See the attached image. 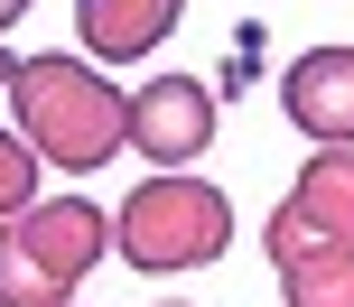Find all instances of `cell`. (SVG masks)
<instances>
[{
	"instance_id": "6da1fadb",
	"label": "cell",
	"mask_w": 354,
	"mask_h": 307,
	"mask_svg": "<svg viewBox=\"0 0 354 307\" xmlns=\"http://www.w3.org/2000/svg\"><path fill=\"white\" fill-rule=\"evenodd\" d=\"M10 112H19V140L47 168H75V177H84V168L122 159V93H112L84 56H19Z\"/></svg>"
},
{
	"instance_id": "7a4b0ae2",
	"label": "cell",
	"mask_w": 354,
	"mask_h": 307,
	"mask_svg": "<svg viewBox=\"0 0 354 307\" xmlns=\"http://www.w3.org/2000/svg\"><path fill=\"white\" fill-rule=\"evenodd\" d=\"M112 252V215L93 196H47L0 215V307H66Z\"/></svg>"
},
{
	"instance_id": "3957f363",
	"label": "cell",
	"mask_w": 354,
	"mask_h": 307,
	"mask_svg": "<svg viewBox=\"0 0 354 307\" xmlns=\"http://www.w3.org/2000/svg\"><path fill=\"white\" fill-rule=\"evenodd\" d=\"M233 242V205L224 186L187 177V168H159L149 186H131L122 215H112V252L149 279H177V270H205L214 252Z\"/></svg>"
},
{
	"instance_id": "277c9868",
	"label": "cell",
	"mask_w": 354,
	"mask_h": 307,
	"mask_svg": "<svg viewBox=\"0 0 354 307\" xmlns=\"http://www.w3.org/2000/svg\"><path fill=\"white\" fill-rule=\"evenodd\" d=\"M270 270L299 252H326V242H345L354 252V149H317V159H299V186H289V205L270 215Z\"/></svg>"
},
{
	"instance_id": "5b68a950",
	"label": "cell",
	"mask_w": 354,
	"mask_h": 307,
	"mask_svg": "<svg viewBox=\"0 0 354 307\" xmlns=\"http://www.w3.org/2000/svg\"><path fill=\"white\" fill-rule=\"evenodd\" d=\"M122 140L140 149V159H159V168L205 159V140H214V84H196V75H159V84H140V93L122 103Z\"/></svg>"
},
{
	"instance_id": "8992f818",
	"label": "cell",
	"mask_w": 354,
	"mask_h": 307,
	"mask_svg": "<svg viewBox=\"0 0 354 307\" xmlns=\"http://www.w3.org/2000/svg\"><path fill=\"white\" fill-rule=\"evenodd\" d=\"M280 112L317 149H354V47H308L280 75Z\"/></svg>"
},
{
	"instance_id": "52a82bcc",
	"label": "cell",
	"mask_w": 354,
	"mask_h": 307,
	"mask_svg": "<svg viewBox=\"0 0 354 307\" xmlns=\"http://www.w3.org/2000/svg\"><path fill=\"white\" fill-rule=\"evenodd\" d=\"M177 10H187V0H75V37H84V56L122 66V56L159 47V37L177 28Z\"/></svg>"
},
{
	"instance_id": "ba28073f",
	"label": "cell",
	"mask_w": 354,
	"mask_h": 307,
	"mask_svg": "<svg viewBox=\"0 0 354 307\" xmlns=\"http://www.w3.org/2000/svg\"><path fill=\"white\" fill-rule=\"evenodd\" d=\"M280 307H354V252L326 242V252L280 261Z\"/></svg>"
},
{
	"instance_id": "9c48e42d",
	"label": "cell",
	"mask_w": 354,
	"mask_h": 307,
	"mask_svg": "<svg viewBox=\"0 0 354 307\" xmlns=\"http://www.w3.org/2000/svg\"><path fill=\"white\" fill-rule=\"evenodd\" d=\"M19 205H37V149L0 130V215H19Z\"/></svg>"
},
{
	"instance_id": "30bf717a",
	"label": "cell",
	"mask_w": 354,
	"mask_h": 307,
	"mask_svg": "<svg viewBox=\"0 0 354 307\" xmlns=\"http://www.w3.org/2000/svg\"><path fill=\"white\" fill-rule=\"evenodd\" d=\"M19 19H28V0H0V37H10V28H19Z\"/></svg>"
},
{
	"instance_id": "8fae6325",
	"label": "cell",
	"mask_w": 354,
	"mask_h": 307,
	"mask_svg": "<svg viewBox=\"0 0 354 307\" xmlns=\"http://www.w3.org/2000/svg\"><path fill=\"white\" fill-rule=\"evenodd\" d=\"M10 75H19V56H10V47H0V93H10Z\"/></svg>"
},
{
	"instance_id": "7c38bea8",
	"label": "cell",
	"mask_w": 354,
	"mask_h": 307,
	"mask_svg": "<svg viewBox=\"0 0 354 307\" xmlns=\"http://www.w3.org/2000/svg\"><path fill=\"white\" fill-rule=\"evenodd\" d=\"M66 307H75V298H66Z\"/></svg>"
}]
</instances>
